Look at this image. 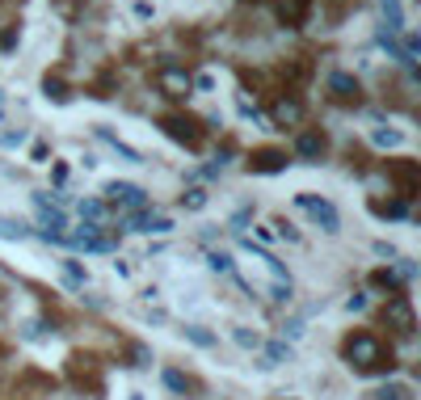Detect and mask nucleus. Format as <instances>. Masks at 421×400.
<instances>
[{
    "label": "nucleus",
    "instance_id": "obj_1",
    "mask_svg": "<svg viewBox=\"0 0 421 400\" xmlns=\"http://www.w3.org/2000/svg\"><path fill=\"white\" fill-rule=\"evenodd\" d=\"M342 359H346L350 371H358V375H388V371L396 367L392 350H388L375 333H350V337L342 342Z\"/></svg>",
    "mask_w": 421,
    "mask_h": 400
},
{
    "label": "nucleus",
    "instance_id": "obj_2",
    "mask_svg": "<svg viewBox=\"0 0 421 400\" xmlns=\"http://www.w3.org/2000/svg\"><path fill=\"white\" fill-rule=\"evenodd\" d=\"M160 131H164L169 139H177L181 148H190V152H198V148L207 143V127H202V118H194V114H186V110L160 114Z\"/></svg>",
    "mask_w": 421,
    "mask_h": 400
},
{
    "label": "nucleus",
    "instance_id": "obj_3",
    "mask_svg": "<svg viewBox=\"0 0 421 400\" xmlns=\"http://www.w3.org/2000/svg\"><path fill=\"white\" fill-rule=\"evenodd\" d=\"M384 169H388V181L396 186V198H401V202H413L417 190H421V164L417 160H413V156H392Z\"/></svg>",
    "mask_w": 421,
    "mask_h": 400
},
{
    "label": "nucleus",
    "instance_id": "obj_4",
    "mask_svg": "<svg viewBox=\"0 0 421 400\" xmlns=\"http://www.w3.org/2000/svg\"><path fill=\"white\" fill-rule=\"evenodd\" d=\"M67 380H72V388H80V392H89V396H101V367H97L93 354L72 350V354H67Z\"/></svg>",
    "mask_w": 421,
    "mask_h": 400
},
{
    "label": "nucleus",
    "instance_id": "obj_5",
    "mask_svg": "<svg viewBox=\"0 0 421 400\" xmlns=\"http://www.w3.org/2000/svg\"><path fill=\"white\" fill-rule=\"evenodd\" d=\"M59 240L72 245V249H84V253H110V249H118V236L101 232V224H84L80 232H63Z\"/></svg>",
    "mask_w": 421,
    "mask_h": 400
},
{
    "label": "nucleus",
    "instance_id": "obj_6",
    "mask_svg": "<svg viewBox=\"0 0 421 400\" xmlns=\"http://www.w3.org/2000/svg\"><path fill=\"white\" fill-rule=\"evenodd\" d=\"M156 89H160L169 101H186L190 89H194V76H190L186 67H177V63H160V67H156Z\"/></svg>",
    "mask_w": 421,
    "mask_h": 400
},
{
    "label": "nucleus",
    "instance_id": "obj_7",
    "mask_svg": "<svg viewBox=\"0 0 421 400\" xmlns=\"http://www.w3.org/2000/svg\"><path fill=\"white\" fill-rule=\"evenodd\" d=\"M384 325H388V329H396L401 337H413V333H417V316H413V304H409V295H405V291L388 299V308H384Z\"/></svg>",
    "mask_w": 421,
    "mask_h": 400
},
{
    "label": "nucleus",
    "instance_id": "obj_8",
    "mask_svg": "<svg viewBox=\"0 0 421 400\" xmlns=\"http://www.w3.org/2000/svg\"><path fill=\"white\" fill-rule=\"evenodd\" d=\"M295 207H299V211H308V215H312V224H320L325 232H337V228H342L337 207H333V202H325V198H316V194H299V198H295Z\"/></svg>",
    "mask_w": 421,
    "mask_h": 400
},
{
    "label": "nucleus",
    "instance_id": "obj_9",
    "mask_svg": "<svg viewBox=\"0 0 421 400\" xmlns=\"http://www.w3.org/2000/svg\"><path fill=\"white\" fill-rule=\"evenodd\" d=\"M270 122H274V127H299V122H304V101H299L295 93H278V97L270 101Z\"/></svg>",
    "mask_w": 421,
    "mask_h": 400
},
{
    "label": "nucleus",
    "instance_id": "obj_10",
    "mask_svg": "<svg viewBox=\"0 0 421 400\" xmlns=\"http://www.w3.org/2000/svg\"><path fill=\"white\" fill-rule=\"evenodd\" d=\"M329 97L337 105H363V84L350 76V72H333L329 76Z\"/></svg>",
    "mask_w": 421,
    "mask_h": 400
},
{
    "label": "nucleus",
    "instance_id": "obj_11",
    "mask_svg": "<svg viewBox=\"0 0 421 400\" xmlns=\"http://www.w3.org/2000/svg\"><path fill=\"white\" fill-rule=\"evenodd\" d=\"M105 198H110L114 207H127V211H143V207H148V194H143L139 186H131V181H110V186H105Z\"/></svg>",
    "mask_w": 421,
    "mask_h": 400
},
{
    "label": "nucleus",
    "instance_id": "obj_12",
    "mask_svg": "<svg viewBox=\"0 0 421 400\" xmlns=\"http://www.w3.org/2000/svg\"><path fill=\"white\" fill-rule=\"evenodd\" d=\"M34 207H38V224H42V236H46V240H59V236H63V228H67L63 211H55L46 194H34Z\"/></svg>",
    "mask_w": 421,
    "mask_h": 400
},
{
    "label": "nucleus",
    "instance_id": "obj_13",
    "mask_svg": "<svg viewBox=\"0 0 421 400\" xmlns=\"http://www.w3.org/2000/svg\"><path fill=\"white\" fill-rule=\"evenodd\" d=\"M312 4L316 0H274V13H278V21L287 30H304L308 17H312Z\"/></svg>",
    "mask_w": 421,
    "mask_h": 400
},
{
    "label": "nucleus",
    "instance_id": "obj_14",
    "mask_svg": "<svg viewBox=\"0 0 421 400\" xmlns=\"http://www.w3.org/2000/svg\"><path fill=\"white\" fill-rule=\"evenodd\" d=\"M325 152H329V135L320 127H308L295 139V156H304V160H325Z\"/></svg>",
    "mask_w": 421,
    "mask_h": 400
},
{
    "label": "nucleus",
    "instance_id": "obj_15",
    "mask_svg": "<svg viewBox=\"0 0 421 400\" xmlns=\"http://www.w3.org/2000/svg\"><path fill=\"white\" fill-rule=\"evenodd\" d=\"M245 164H249V173H283L291 160H287V152H283V148H257Z\"/></svg>",
    "mask_w": 421,
    "mask_h": 400
},
{
    "label": "nucleus",
    "instance_id": "obj_16",
    "mask_svg": "<svg viewBox=\"0 0 421 400\" xmlns=\"http://www.w3.org/2000/svg\"><path fill=\"white\" fill-rule=\"evenodd\" d=\"M173 224H169V215H152V211H135L131 215V232H156V236H164Z\"/></svg>",
    "mask_w": 421,
    "mask_h": 400
},
{
    "label": "nucleus",
    "instance_id": "obj_17",
    "mask_svg": "<svg viewBox=\"0 0 421 400\" xmlns=\"http://www.w3.org/2000/svg\"><path fill=\"white\" fill-rule=\"evenodd\" d=\"M371 211H375L380 219H405V215H409V202H401V198H392V202L371 198Z\"/></svg>",
    "mask_w": 421,
    "mask_h": 400
},
{
    "label": "nucleus",
    "instance_id": "obj_18",
    "mask_svg": "<svg viewBox=\"0 0 421 400\" xmlns=\"http://www.w3.org/2000/svg\"><path fill=\"white\" fill-rule=\"evenodd\" d=\"M42 93H46V97H51V101H59V105H63V101H67V97H72V89H67V84H63V76H51V72H46V76H42Z\"/></svg>",
    "mask_w": 421,
    "mask_h": 400
},
{
    "label": "nucleus",
    "instance_id": "obj_19",
    "mask_svg": "<svg viewBox=\"0 0 421 400\" xmlns=\"http://www.w3.org/2000/svg\"><path fill=\"white\" fill-rule=\"evenodd\" d=\"M371 287H375V291H388V295H401L396 270H375V274H371Z\"/></svg>",
    "mask_w": 421,
    "mask_h": 400
},
{
    "label": "nucleus",
    "instance_id": "obj_20",
    "mask_svg": "<svg viewBox=\"0 0 421 400\" xmlns=\"http://www.w3.org/2000/svg\"><path fill=\"white\" fill-rule=\"evenodd\" d=\"M97 139H105V143H110V148H114V152H118L122 160H131V164H139V152H135V148H127V143H118V135H110L105 127H97Z\"/></svg>",
    "mask_w": 421,
    "mask_h": 400
},
{
    "label": "nucleus",
    "instance_id": "obj_21",
    "mask_svg": "<svg viewBox=\"0 0 421 400\" xmlns=\"http://www.w3.org/2000/svg\"><path fill=\"white\" fill-rule=\"evenodd\" d=\"M51 8H55L63 21H76V17H80V8H84V0H51Z\"/></svg>",
    "mask_w": 421,
    "mask_h": 400
},
{
    "label": "nucleus",
    "instance_id": "obj_22",
    "mask_svg": "<svg viewBox=\"0 0 421 400\" xmlns=\"http://www.w3.org/2000/svg\"><path fill=\"white\" fill-rule=\"evenodd\" d=\"M367 400H409V388H401V384H392V388H375V392H367Z\"/></svg>",
    "mask_w": 421,
    "mask_h": 400
},
{
    "label": "nucleus",
    "instance_id": "obj_23",
    "mask_svg": "<svg viewBox=\"0 0 421 400\" xmlns=\"http://www.w3.org/2000/svg\"><path fill=\"white\" fill-rule=\"evenodd\" d=\"M283 359H291V350H287L283 342H270V346H266V363H261V367H278Z\"/></svg>",
    "mask_w": 421,
    "mask_h": 400
},
{
    "label": "nucleus",
    "instance_id": "obj_24",
    "mask_svg": "<svg viewBox=\"0 0 421 400\" xmlns=\"http://www.w3.org/2000/svg\"><path fill=\"white\" fill-rule=\"evenodd\" d=\"M164 384H169L173 392H181V396H186V392H194V380H186L181 371H164Z\"/></svg>",
    "mask_w": 421,
    "mask_h": 400
},
{
    "label": "nucleus",
    "instance_id": "obj_25",
    "mask_svg": "<svg viewBox=\"0 0 421 400\" xmlns=\"http://www.w3.org/2000/svg\"><path fill=\"white\" fill-rule=\"evenodd\" d=\"M0 236H4V240H21V236H25V228H21L17 219H8V215H0Z\"/></svg>",
    "mask_w": 421,
    "mask_h": 400
},
{
    "label": "nucleus",
    "instance_id": "obj_26",
    "mask_svg": "<svg viewBox=\"0 0 421 400\" xmlns=\"http://www.w3.org/2000/svg\"><path fill=\"white\" fill-rule=\"evenodd\" d=\"M181 202H186V211H202L207 207V190H190V194H181Z\"/></svg>",
    "mask_w": 421,
    "mask_h": 400
},
{
    "label": "nucleus",
    "instance_id": "obj_27",
    "mask_svg": "<svg viewBox=\"0 0 421 400\" xmlns=\"http://www.w3.org/2000/svg\"><path fill=\"white\" fill-rule=\"evenodd\" d=\"M80 215H84V219H89V224H97V219H101V215H105V207H101V202H93V198H89V202H80Z\"/></svg>",
    "mask_w": 421,
    "mask_h": 400
},
{
    "label": "nucleus",
    "instance_id": "obj_28",
    "mask_svg": "<svg viewBox=\"0 0 421 400\" xmlns=\"http://www.w3.org/2000/svg\"><path fill=\"white\" fill-rule=\"evenodd\" d=\"M384 17H388V30H401V4L396 0H384Z\"/></svg>",
    "mask_w": 421,
    "mask_h": 400
},
{
    "label": "nucleus",
    "instance_id": "obj_29",
    "mask_svg": "<svg viewBox=\"0 0 421 400\" xmlns=\"http://www.w3.org/2000/svg\"><path fill=\"white\" fill-rule=\"evenodd\" d=\"M207 262H211V270H219V274H232V257H228V253H211Z\"/></svg>",
    "mask_w": 421,
    "mask_h": 400
},
{
    "label": "nucleus",
    "instance_id": "obj_30",
    "mask_svg": "<svg viewBox=\"0 0 421 400\" xmlns=\"http://www.w3.org/2000/svg\"><path fill=\"white\" fill-rule=\"evenodd\" d=\"M371 139H375L380 148H396V143H401V135H396V131H375Z\"/></svg>",
    "mask_w": 421,
    "mask_h": 400
},
{
    "label": "nucleus",
    "instance_id": "obj_31",
    "mask_svg": "<svg viewBox=\"0 0 421 400\" xmlns=\"http://www.w3.org/2000/svg\"><path fill=\"white\" fill-rule=\"evenodd\" d=\"M186 337H190L194 346H215V337H211V333H202V329H194V325L186 329Z\"/></svg>",
    "mask_w": 421,
    "mask_h": 400
},
{
    "label": "nucleus",
    "instance_id": "obj_32",
    "mask_svg": "<svg viewBox=\"0 0 421 400\" xmlns=\"http://www.w3.org/2000/svg\"><path fill=\"white\" fill-rule=\"evenodd\" d=\"M236 342H240V346H261V337L249 333V329H236Z\"/></svg>",
    "mask_w": 421,
    "mask_h": 400
},
{
    "label": "nucleus",
    "instance_id": "obj_33",
    "mask_svg": "<svg viewBox=\"0 0 421 400\" xmlns=\"http://www.w3.org/2000/svg\"><path fill=\"white\" fill-rule=\"evenodd\" d=\"M21 139H25V131H8V135H4L0 143H4V148H13V143H21Z\"/></svg>",
    "mask_w": 421,
    "mask_h": 400
},
{
    "label": "nucleus",
    "instance_id": "obj_34",
    "mask_svg": "<svg viewBox=\"0 0 421 400\" xmlns=\"http://www.w3.org/2000/svg\"><path fill=\"white\" fill-rule=\"evenodd\" d=\"M346 308H350V312H363V308H367V299H363V295H350V304H346Z\"/></svg>",
    "mask_w": 421,
    "mask_h": 400
},
{
    "label": "nucleus",
    "instance_id": "obj_35",
    "mask_svg": "<svg viewBox=\"0 0 421 400\" xmlns=\"http://www.w3.org/2000/svg\"><path fill=\"white\" fill-rule=\"evenodd\" d=\"M131 400H143V396H139V392H131Z\"/></svg>",
    "mask_w": 421,
    "mask_h": 400
},
{
    "label": "nucleus",
    "instance_id": "obj_36",
    "mask_svg": "<svg viewBox=\"0 0 421 400\" xmlns=\"http://www.w3.org/2000/svg\"><path fill=\"white\" fill-rule=\"evenodd\" d=\"M0 110H4V93H0Z\"/></svg>",
    "mask_w": 421,
    "mask_h": 400
},
{
    "label": "nucleus",
    "instance_id": "obj_37",
    "mask_svg": "<svg viewBox=\"0 0 421 400\" xmlns=\"http://www.w3.org/2000/svg\"><path fill=\"white\" fill-rule=\"evenodd\" d=\"M245 4H261V0H245Z\"/></svg>",
    "mask_w": 421,
    "mask_h": 400
}]
</instances>
